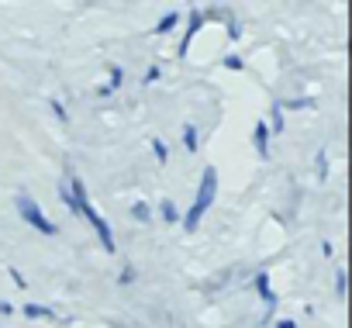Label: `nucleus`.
<instances>
[{"mask_svg":"<svg viewBox=\"0 0 352 328\" xmlns=\"http://www.w3.org/2000/svg\"><path fill=\"white\" fill-rule=\"evenodd\" d=\"M66 187H69V194H73V208H76L73 215H80V218H83V221H87L94 232H97V239H100L104 252L111 256V252L118 249V242H114V228H111V225H107V218H104V215H100V211L90 204V197H87V184H83L76 173H69Z\"/></svg>","mask_w":352,"mask_h":328,"instance_id":"nucleus-1","label":"nucleus"},{"mask_svg":"<svg viewBox=\"0 0 352 328\" xmlns=\"http://www.w3.org/2000/svg\"><path fill=\"white\" fill-rule=\"evenodd\" d=\"M214 201H218V170H214V166H204V173H201V187H197V197H194L190 211L180 215V225H184L187 232H197L201 221H204V215L214 208Z\"/></svg>","mask_w":352,"mask_h":328,"instance_id":"nucleus-2","label":"nucleus"},{"mask_svg":"<svg viewBox=\"0 0 352 328\" xmlns=\"http://www.w3.org/2000/svg\"><path fill=\"white\" fill-rule=\"evenodd\" d=\"M14 204H18V215H21V221H25L28 228H35L38 235H59V225H56L52 218H45V211L38 208V201H35L32 194H18Z\"/></svg>","mask_w":352,"mask_h":328,"instance_id":"nucleus-3","label":"nucleus"},{"mask_svg":"<svg viewBox=\"0 0 352 328\" xmlns=\"http://www.w3.org/2000/svg\"><path fill=\"white\" fill-rule=\"evenodd\" d=\"M184 21H187V28H184V39H180V45H176V59H187V52H190V42H194V39H197V32L208 25L201 8H194V11H190V18H184Z\"/></svg>","mask_w":352,"mask_h":328,"instance_id":"nucleus-4","label":"nucleus"},{"mask_svg":"<svg viewBox=\"0 0 352 328\" xmlns=\"http://www.w3.org/2000/svg\"><path fill=\"white\" fill-rule=\"evenodd\" d=\"M252 287H256V294H259V300L266 304V311H276V304H280V297L273 294V283H270V273L263 270V273H256V280H252Z\"/></svg>","mask_w":352,"mask_h":328,"instance_id":"nucleus-5","label":"nucleus"},{"mask_svg":"<svg viewBox=\"0 0 352 328\" xmlns=\"http://www.w3.org/2000/svg\"><path fill=\"white\" fill-rule=\"evenodd\" d=\"M266 128H270V135H283V131H287V114H283L280 100L270 104V121H266Z\"/></svg>","mask_w":352,"mask_h":328,"instance_id":"nucleus-6","label":"nucleus"},{"mask_svg":"<svg viewBox=\"0 0 352 328\" xmlns=\"http://www.w3.org/2000/svg\"><path fill=\"white\" fill-rule=\"evenodd\" d=\"M252 145H256L259 159H270V128H266V121H259L252 128Z\"/></svg>","mask_w":352,"mask_h":328,"instance_id":"nucleus-7","label":"nucleus"},{"mask_svg":"<svg viewBox=\"0 0 352 328\" xmlns=\"http://www.w3.org/2000/svg\"><path fill=\"white\" fill-rule=\"evenodd\" d=\"M180 25H184V14H176V11H166V14H162V18L155 21V28H152V32H155V35H173L176 28H180Z\"/></svg>","mask_w":352,"mask_h":328,"instance_id":"nucleus-8","label":"nucleus"},{"mask_svg":"<svg viewBox=\"0 0 352 328\" xmlns=\"http://www.w3.org/2000/svg\"><path fill=\"white\" fill-rule=\"evenodd\" d=\"M180 135H184V149H187L190 155H197V149H201V128H197L194 121H187Z\"/></svg>","mask_w":352,"mask_h":328,"instance_id":"nucleus-9","label":"nucleus"},{"mask_svg":"<svg viewBox=\"0 0 352 328\" xmlns=\"http://www.w3.org/2000/svg\"><path fill=\"white\" fill-rule=\"evenodd\" d=\"M280 107H283V114L287 111H314L318 100L314 97H294V100H280Z\"/></svg>","mask_w":352,"mask_h":328,"instance_id":"nucleus-10","label":"nucleus"},{"mask_svg":"<svg viewBox=\"0 0 352 328\" xmlns=\"http://www.w3.org/2000/svg\"><path fill=\"white\" fill-rule=\"evenodd\" d=\"M159 215H162V221H166V225H180V208H176L169 197H162V204H159Z\"/></svg>","mask_w":352,"mask_h":328,"instance_id":"nucleus-11","label":"nucleus"},{"mask_svg":"<svg viewBox=\"0 0 352 328\" xmlns=\"http://www.w3.org/2000/svg\"><path fill=\"white\" fill-rule=\"evenodd\" d=\"M221 25H225V32H228V39H232V42H239V39H242V18H239V14H232V11H228V18H225Z\"/></svg>","mask_w":352,"mask_h":328,"instance_id":"nucleus-12","label":"nucleus"},{"mask_svg":"<svg viewBox=\"0 0 352 328\" xmlns=\"http://www.w3.org/2000/svg\"><path fill=\"white\" fill-rule=\"evenodd\" d=\"M25 318H52L56 321L59 314L52 307H45V304H25Z\"/></svg>","mask_w":352,"mask_h":328,"instance_id":"nucleus-13","label":"nucleus"},{"mask_svg":"<svg viewBox=\"0 0 352 328\" xmlns=\"http://www.w3.org/2000/svg\"><path fill=\"white\" fill-rule=\"evenodd\" d=\"M314 170H318V180L324 184L328 180V149H318L314 152Z\"/></svg>","mask_w":352,"mask_h":328,"instance_id":"nucleus-14","label":"nucleus"},{"mask_svg":"<svg viewBox=\"0 0 352 328\" xmlns=\"http://www.w3.org/2000/svg\"><path fill=\"white\" fill-rule=\"evenodd\" d=\"M131 218L142 221V225H148V221H152V208H148L145 201H135V204H131Z\"/></svg>","mask_w":352,"mask_h":328,"instance_id":"nucleus-15","label":"nucleus"},{"mask_svg":"<svg viewBox=\"0 0 352 328\" xmlns=\"http://www.w3.org/2000/svg\"><path fill=\"white\" fill-rule=\"evenodd\" d=\"M148 145H152V155L162 162V166H166V162H169V145L162 142V138H148Z\"/></svg>","mask_w":352,"mask_h":328,"instance_id":"nucleus-16","label":"nucleus"},{"mask_svg":"<svg viewBox=\"0 0 352 328\" xmlns=\"http://www.w3.org/2000/svg\"><path fill=\"white\" fill-rule=\"evenodd\" d=\"M345 294H349V273H345V270H338V273H335V297H338V300H345Z\"/></svg>","mask_w":352,"mask_h":328,"instance_id":"nucleus-17","label":"nucleus"},{"mask_svg":"<svg viewBox=\"0 0 352 328\" xmlns=\"http://www.w3.org/2000/svg\"><path fill=\"white\" fill-rule=\"evenodd\" d=\"M225 69H232V73H239V69H245V59H242L239 52H228V56H225Z\"/></svg>","mask_w":352,"mask_h":328,"instance_id":"nucleus-18","label":"nucleus"},{"mask_svg":"<svg viewBox=\"0 0 352 328\" xmlns=\"http://www.w3.org/2000/svg\"><path fill=\"white\" fill-rule=\"evenodd\" d=\"M107 73H111V80H107V87H111V90H118V87L124 83V69H121V66H111Z\"/></svg>","mask_w":352,"mask_h":328,"instance_id":"nucleus-19","label":"nucleus"},{"mask_svg":"<svg viewBox=\"0 0 352 328\" xmlns=\"http://www.w3.org/2000/svg\"><path fill=\"white\" fill-rule=\"evenodd\" d=\"M49 107H52V114H56L63 124L69 121V114H66V104H63V100H56V97H52V100H49Z\"/></svg>","mask_w":352,"mask_h":328,"instance_id":"nucleus-20","label":"nucleus"},{"mask_svg":"<svg viewBox=\"0 0 352 328\" xmlns=\"http://www.w3.org/2000/svg\"><path fill=\"white\" fill-rule=\"evenodd\" d=\"M159 80H162V69H159V66H148V69H145V87H152V83H159Z\"/></svg>","mask_w":352,"mask_h":328,"instance_id":"nucleus-21","label":"nucleus"},{"mask_svg":"<svg viewBox=\"0 0 352 328\" xmlns=\"http://www.w3.org/2000/svg\"><path fill=\"white\" fill-rule=\"evenodd\" d=\"M131 280H135V266H124V270L118 273V283H121V287H128Z\"/></svg>","mask_w":352,"mask_h":328,"instance_id":"nucleus-22","label":"nucleus"},{"mask_svg":"<svg viewBox=\"0 0 352 328\" xmlns=\"http://www.w3.org/2000/svg\"><path fill=\"white\" fill-rule=\"evenodd\" d=\"M11 283H14L18 290H25V287H28V283H25V276H21L18 270H11Z\"/></svg>","mask_w":352,"mask_h":328,"instance_id":"nucleus-23","label":"nucleus"},{"mask_svg":"<svg viewBox=\"0 0 352 328\" xmlns=\"http://www.w3.org/2000/svg\"><path fill=\"white\" fill-rule=\"evenodd\" d=\"M97 97H100V100H107V97H114V90L104 83V87H97Z\"/></svg>","mask_w":352,"mask_h":328,"instance_id":"nucleus-24","label":"nucleus"},{"mask_svg":"<svg viewBox=\"0 0 352 328\" xmlns=\"http://www.w3.org/2000/svg\"><path fill=\"white\" fill-rule=\"evenodd\" d=\"M0 314H14V304H11V300H4V297H0Z\"/></svg>","mask_w":352,"mask_h":328,"instance_id":"nucleus-25","label":"nucleus"},{"mask_svg":"<svg viewBox=\"0 0 352 328\" xmlns=\"http://www.w3.org/2000/svg\"><path fill=\"white\" fill-rule=\"evenodd\" d=\"M276 328H300V325H297L294 318H280V321H276Z\"/></svg>","mask_w":352,"mask_h":328,"instance_id":"nucleus-26","label":"nucleus"},{"mask_svg":"<svg viewBox=\"0 0 352 328\" xmlns=\"http://www.w3.org/2000/svg\"><path fill=\"white\" fill-rule=\"evenodd\" d=\"M321 256H328V259H331V256H335V245H331V242H321Z\"/></svg>","mask_w":352,"mask_h":328,"instance_id":"nucleus-27","label":"nucleus"}]
</instances>
